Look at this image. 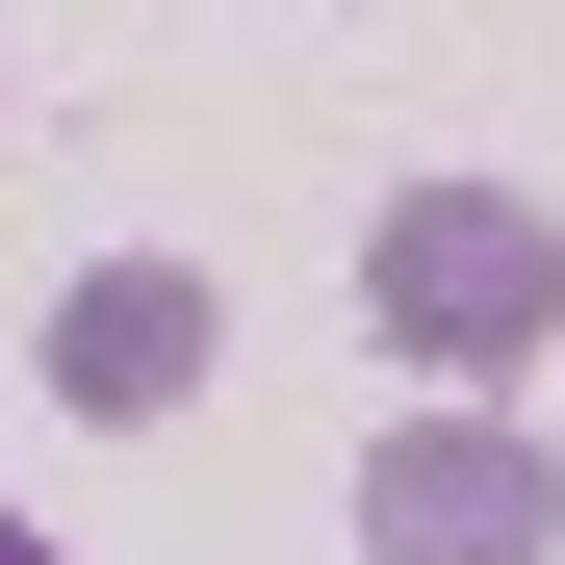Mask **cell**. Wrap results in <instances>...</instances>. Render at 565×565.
<instances>
[{
	"label": "cell",
	"mask_w": 565,
	"mask_h": 565,
	"mask_svg": "<svg viewBox=\"0 0 565 565\" xmlns=\"http://www.w3.org/2000/svg\"><path fill=\"white\" fill-rule=\"evenodd\" d=\"M360 334L489 386V360H540V334H565V232L514 206V180H412V206L360 232Z\"/></svg>",
	"instance_id": "1"
},
{
	"label": "cell",
	"mask_w": 565,
	"mask_h": 565,
	"mask_svg": "<svg viewBox=\"0 0 565 565\" xmlns=\"http://www.w3.org/2000/svg\"><path fill=\"white\" fill-rule=\"evenodd\" d=\"M565 540V462L514 412H386L360 437V565H540Z\"/></svg>",
	"instance_id": "2"
},
{
	"label": "cell",
	"mask_w": 565,
	"mask_h": 565,
	"mask_svg": "<svg viewBox=\"0 0 565 565\" xmlns=\"http://www.w3.org/2000/svg\"><path fill=\"white\" fill-rule=\"evenodd\" d=\"M206 360H232L206 257H77L52 282V412H206Z\"/></svg>",
	"instance_id": "3"
},
{
	"label": "cell",
	"mask_w": 565,
	"mask_h": 565,
	"mask_svg": "<svg viewBox=\"0 0 565 565\" xmlns=\"http://www.w3.org/2000/svg\"><path fill=\"white\" fill-rule=\"evenodd\" d=\"M0 565H52V540H26V514H0Z\"/></svg>",
	"instance_id": "4"
}]
</instances>
